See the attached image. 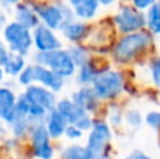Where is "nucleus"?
<instances>
[{
    "mask_svg": "<svg viewBox=\"0 0 160 159\" xmlns=\"http://www.w3.org/2000/svg\"><path fill=\"white\" fill-rule=\"evenodd\" d=\"M91 87L100 100H112L124 89V76L119 70L105 69L97 76Z\"/></svg>",
    "mask_w": 160,
    "mask_h": 159,
    "instance_id": "nucleus-5",
    "label": "nucleus"
},
{
    "mask_svg": "<svg viewBox=\"0 0 160 159\" xmlns=\"http://www.w3.org/2000/svg\"><path fill=\"white\" fill-rule=\"evenodd\" d=\"M112 138V131L108 123L104 120H94L93 128L88 131L86 146L94 158H98L104 152L110 151V141Z\"/></svg>",
    "mask_w": 160,
    "mask_h": 159,
    "instance_id": "nucleus-6",
    "label": "nucleus"
},
{
    "mask_svg": "<svg viewBox=\"0 0 160 159\" xmlns=\"http://www.w3.org/2000/svg\"><path fill=\"white\" fill-rule=\"evenodd\" d=\"M8 132V128H7V126L4 124V121L0 118V134L2 135H6Z\"/></svg>",
    "mask_w": 160,
    "mask_h": 159,
    "instance_id": "nucleus-38",
    "label": "nucleus"
},
{
    "mask_svg": "<svg viewBox=\"0 0 160 159\" xmlns=\"http://www.w3.org/2000/svg\"><path fill=\"white\" fill-rule=\"evenodd\" d=\"M125 159H152V158L148 156L145 152L139 151V149H135V151H132L129 155H127Z\"/></svg>",
    "mask_w": 160,
    "mask_h": 159,
    "instance_id": "nucleus-36",
    "label": "nucleus"
},
{
    "mask_svg": "<svg viewBox=\"0 0 160 159\" xmlns=\"http://www.w3.org/2000/svg\"><path fill=\"white\" fill-rule=\"evenodd\" d=\"M30 151H31V156L35 159H53L56 155V149L53 146V144L41 146V148L30 149Z\"/></svg>",
    "mask_w": 160,
    "mask_h": 159,
    "instance_id": "nucleus-25",
    "label": "nucleus"
},
{
    "mask_svg": "<svg viewBox=\"0 0 160 159\" xmlns=\"http://www.w3.org/2000/svg\"><path fill=\"white\" fill-rule=\"evenodd\" d=\"M8 55H10V51H8L7 45L4 44V41L3 39H0V64H4L6 61H7Z\"/></svg>",
    "mask_w": 160,
    "mask_h": 159,
    "instance_id": "nucleus-33",
    "label": "nucleus"
},
{
    "mask_svg": "<svg viewBox=\"0 0 160 159\" xmlns=\"http://www.w3.org/2000/svg\"><path fill=\"white\" fill-rule=\"evenodd\" d=\"M3 41L7 45L11 54H18L22 56H28L34 48L32 31L30 28L21 25L17 21H8L2 30Z\"/></svg>",
    "mask_w": 160,
    "mask_h": 159,
    "instance_id": "nucleus-4",
    "label": "nucleus"
},
{
    "mask_svg": "<svg viewBox=\"0 0 160 159\" xmlns=\"http://www.w3.org/2000/svg\"><path fill=\"white\" fill-rule=\"evenodd\" d=\"M35 124H32L28 118H17L10 127H8V132L11 134V137L16 138L17 141H24L28 140L31 130Z\"/></svg>",
    "mask_w": 160,
    "mask_h": 159,
    "instance_id": "nucleus-22",
    "label": "nucleus"
},
{
    "mask_svg": "<svg viewBox=\"0 0 160 159\" xmlns=\"http://www.w3.org/2000/svg\"><path fill=\"white\" fill-rule=\"evenodd\" d=\"M152 44V35L146 31L122 35L112 49V58L118 64H127L141 56Z\"/></svg>",
    "mask_w": 160,
    "mask_h": 159,
    "instance_id": "nucleus-2",
    "label": "nucleus"
},
{
    "mask_svg": "<svg viewBox=\"0 0 160 159\" xmlns=\"http://www.w3.org/2000/svg\"><path fill=\"white\" fill-rule=\"evenodd\" d=\"M114 24L124 35L138 33L146 25V16L133 6H122L114 16Z\"/></svg>",
    "mask_w": 160,
    "mask_h": 159,
    "instance_id": "nucleus-7",
    "label": "nucleus"
},
{
    "mask_svg": "<svg viewBox=\"0 0 160 159\" xmlns=\"http://www.w3.org/2000/svg\"><path fill=\"white\" fill-rule=\"evenodd\" d=\"M4 76H6L4 69H3V65L0 64V86H2V85L4 83Z\"/></svg>",
    "mask_w": 160,
    "mask_h": 159,
    "instance_id": "nucleus-40",
    "label": "nucleus"
},
{
    "mask_svg": "<svg viewBox=\"0 0 160 159\" xmlns=\"http://www.w3.org/2000/svg\"><path fill=\"white\" fill-rule=\"evenodd\" d=\"M66 41L70 44H82L91 33V25L87 21H82V20H73V21L68 23L62 27L59 31Z\"/></svg>",
    "mask_w": 160,
    "mask_h": 159,
    "instance_id": "nucleus-12",
    "label": "nucleus"
},
{
    "mask_svg": "<svg viewBox=\"0 0 160 159\" xmlns=\"http://www.w3.org/2000/svg\"><path fill=\"white\" fill-rule=\"evenodd\" d=\"M124 117H125V121L128 123V126L133 127V128H136V127H141L142 117H141V114H139L136 110H129V111H127Z\"/></svg>",
    "mask_w": 160,
    "mask_h": 159,
    "instance_id": "nucleus-27",
    "label": "nucleus"
},
{
    "mask_svg": "<svg viewBox=\"0 0 160 159\" xmlns=\"http://www.w3.org/2000/svg\"><path fill=\"white\" fill-rule=\"evenodd\" d=\"M122 121V113L119 111L118 109L114 110V111H111L110 114V123L112 124V126H119Z\"/></svg>",
    "mask_w": 160,
    "mask_h": 159,
    "instance_id": "nucleus-34",
    "label": "nucleus"
},
{
    "mask_svg": "<svg viewBox=\"0 0 160 159\" xmlns=\"http://www.w3.org/2000/svg\"><path fill=\"white\" fill-rule=\"evenodd\" d=\"M27 56L18 55V54H11L8 55L7 61L3 64V69H4V73L10 78H18L20 73L25 69L27 66Z\"/></svg>",
    "mask_w": 160,
    "mask_h": 159,
    "instance_id": "nucleus-20",
    "label": "nucleus"
},
{
    "mask_svg": "<svg viewBox=\"0 0 160 159\" xmlns=\"http://www.w3.org/2000/svg\"><path fill=\"white\" fill-rule=\"evenodd\" d=\"M21 2H24V0H0V7L3 10H10V8H14Z\"/></svg>",
    "mask_w": 160,
    "mask_h": 159,
    "instance_id": "nucleus-35",
    "label": "nucleus"
},
{
    "mask_svg": "<svg viewBox=\"0 0 160 159\" xmlns=\"http://www.w3.org/2000/svg\"><path fill=\"white\" fill-rule=\"evenodd\" d=\"M34 82H35L37 85H41V86L52 90L56 95L61 93L62 90H63L65 85H66V79L58 76L51 69H48V68L37 65V64H34Z\"/></svg>",
    "mask_w": 160,
    "mask_h": 159,
    "instance_id": "nucleus-10",
    "label": "nucleus"
},
{
    "mask_svg": "<svg viewBox=\"0 0 160 159\" xmlns=\"http://www.w3.org/2000/svg\"><path fill=\"white\" fill-rule=\"evenodd\" d=\"M150 72H152L153 83L160 89V56L155 58L150 64Z\"/></svg>",
    "mask_w": 160,
    "mask_h": 159,
    "instance_id": "nucleus-30",
    "label": "nucleus"
},
{
    "mask_svg": "<svg viewBox=\"0 0 160 159\" xmlns=\"http://www.w3.org/2000/svg\"><path fill=\"white\" fill-rule=\"evenodd\" d=\"M146 25L153 34L160 35V3H155L146 13Z\"/></svg>",
    "mask_w": 160,
    "mask_h": 159,
    "instance_id": "nucleus-24",
    "label": "nucleus"
},
{
    "mask_svg": "<svg viewBox=\"0 0 160 159\" xmlns=\"http://www.w3.org/2000/svg\"><path fill=\"white\" fill-rule=\"evenodd\" d=\"M70 99L73 100V103H76L80 109H83L90 115L97 113V110L100 109V104H101V100L97 97L91 86H80L76 92L72 93Z\"/></svg>",
    "mask_w": 160,
    "mask_h": 159,
    "instance_id": "nucleus-11",
    "label": "nucleus"
},
{
    "mask_svg": "<svg viewBox=\"0 0 160 159\" xmlns=\"http://www.w3.org/2000/svg\"><path fill=\"white\" fill-rule=\"evenodd\" d=\"M59 159H93L91 152L87 149L86 145L79 142H72L69 145L63 146L59 151Z\"/></svg>",
    "mask_w": 160,
    "mask_h": 159,
    "instance_id": "nucleus-21",
    "label": "nucleus"
},
{
    "mask_svg": "<svg viewBox=\"0 0 160 159\" xmlns=\"http://www.w3.org/2000/svg\"><path fill=\"white\" fill-rule=\"evenodd\" d=\"M100 2V6H104V7H110V6H112L114 3L117 2V0H98Z\"/></svg>",
    "mask_w": 160,
    "mask_h": 159,
    "instance_id": "nucleus-39",
    "label": "nucleus"
},
{
    "mask_svg": "<svg viewBox=\"0 0 160 159\" xmlns=\"http://www.w3.org/2000/svg\"><path fill=\"white\" fill-rule=\"evenodd\" d=\"M105 69H100L97 66L96 61L93 58L87 62L86 65L80 66L76 72V83H79L80 86H91L94 83V80L97 79V76L101 72H104Z\"/></svg>",
    "mask_w": 160,
    "mask_h": 159,
    "instance_id": "nucleus-18",
    "label": "nucleus"
},
{
    "mask_svg": "<svg viewBox=\"0 0 160 159\" xmlns=\"http://www.w3.org/2000/svg\"><path fill=\"white\" fill-rule=\"evenodd\" d=\"M32 64L48 68L63 79L72 78L78 72V68L73 64L66 48L51 51V52H35L32 56Z\"/></svg>",
    "mask_w": 160,
    "mask_h": 159,
    "instance_id": "nucleus-3",
    "label": "nucleus"
},
{
    "mask_svg": "<svg viewBox=\"0 0 160 159\" xmlns=\"http://www.w3.org/2000/svg\"><path fill=\"white\" fill-rule=\"evenodd\" d=\"M56 110L66 118V121L69 124H76L83 115L87 114L83 109H80L78 104L73 103V100L70 97L59 99L58 104H56Z\"/></svg>",
    "mask_w": 160,
    "mask_h": 159,
    "instance_id": "nucleus-17",
    "label": "nucleus"
},
{
    "mask_svg": "<svg viewBox=\"0 0 160 159\" xmlns=\"http://www.w3.org/2000/svg\"><path fill=\"white\" fill-rule=\"evenodd\" d=\"M32 41L35 52H51L63 48V42L58 33L44 24H39L32 31Z\"/></svg>",
    "mask_w": 160,
    "mask_h": 159,
    "instance_id": "nucleus-8",
    "label": "nucleus"
},
{
    "mask_svg": "<svg viewBox=\"0 0 160 159\" xmlns=\"http://www.w3.org/2000/svg\"><path fill=\"white\" fill-rule=\"evenodd\" d=\"M17 83H18L20 86H22L24 89L35 83V82H34V64H28L27 66H25V69L22 70V72L20 73V76L17 78Z\"/></svg>",
    "mask_w": 160,
    "mask_h": 159,
    "instance_id": "nucleus-26",
    "label": "nucleus"
},
{
    "mask_svg": "<svg viewBox=\"0 0 160 159\" xmlns=\"http://www.w3.org/2000/svg\"><path fill=\"white\" fill-rule=\"evenodd\" d=\"M93 124H94V118L91 117L90 114H86V115H83L76 124H73V126H76L79 130H82L83 132H86V131H90V130L93 128Z\"/></svg>",
    "mask_w": 160,
    "mask_h": 159,
    "instance_id": "nucleus-29",
    "label": "nucleus"
},
{
    "mask_svg": "<svg viewBox=\"0 0 160 159\" xmlns=\"http://www.w3.org/2000/svg\"><path fill=\"white\" fill-rule=\"evenodd\" d=\"M145 121L149 127L155 130H160V111H150L146 114Z\"/></svg>",
    "mask_w": 160,
    "mask_h": 159,
    "instance_id": "nucleus-31",
    "label": "nucleus"
},
{
    "mask_svg": "<svg viewBox=\"0 0 160 159\" xmlns=\"http://www.w3.org/2000/svg\"><path fill=\"white\" fill-rule=\"evenodd\" d=\"M8 23V20H7V13H6L4 10H3L2 7H0V31L3 30V28L6 27V24Z\"/></svg>",
    "mask_w": 160,
    "mask_h": 159,
    "instance_id": "nucleus-37",
    "label": "nucleus"
},
{
    "mask_svg": "<svg viewBox=\"0 0 160 159\" xmlns=\"http://www.w3.org/2000/svg\"><path fill=\"white\" fill-rule=\"evenodd\" d=\"M13 14H14V21H17L21 25H24V27L30 28L31 31H34L41 24V20H39L37 11L34 10L31 3L27 2V0L18 3V4L13 8Z\"/></svg>",
    "mask_w": 160,
    "mask_h": 159,
    "instance_id": "nucleus-13",
    "label": "nucleus"
},
{
    "mask_svg": "<svg viewBox=\"0 0 160 159\" xmlns=\"http://www.w3.org/2000/svg\"><path fill=\"white\" fill-rule=\"evenodd\" d=\"M22 96L27 99L28 101L37 104V106L42 107L47 111L56 109V104H58V96L56 93H53L52 90L47 89V87L41 86V85H31V86L25 87L22 90Z\"/></svg>",
    "mask_w": 160,
    "mask_h": 159,
    "instance_id": "nucleus-9",
    "label": "nucleus"
},
{
    "mask_svg": "<svg viewBox=\"0 0 160 159\" xmlns=\"http://www.w3.org/2000/svg\"><path fill=\"white\" fill-rule=\"evenodd\" d=\"M66 49H68L73 64L76 65L78 69L80 66H83V65H86L91 59L88 48L84 47V45H82V44H73V45H70L69 48H66Z\"/></svg>",
    "mask_w": 160,
    "mask_h": 159,
    "instance_id": "nucleus-23",
    "label": "nucleus"
},
{
    "mask_svg": "<svg viewBox=\"0 0 160 159\" xmlns=\"http://www.w3.org/2000/svg\"><path fill=\"white\" fill-rule=\"evenodd\" d=\"M34 10L37 11L41 24L47 25L53 31H61L68 23L76 20L72 7L62 0H55L53 3L47 2H30Z\"/></svg>",
    "mask_w": 160,
    "mask_h": 159,
    "instance_id": "nucleus-1",
    "label": "nucleus"
},
{
    "mask_svg": "<svg viewBox=\"0 0 160 159\" xmlns=\"http://www.w3.org/2000/svg\"><path fill=\"white\" fill-rule=\"evenodd\" d=\"M18 100V95L13 86L3 83L0 86V118L3 121L16 110V104Z\"/></svg>",
    "mask_w": 160,
    "mask_h": 159,
    "instance_id": "nucleus-16",
    "label": "nucleus"
},
{
    "mask_svg": "<svg viewBox=\"0 0 160 159\" xmlns=\"http://www.w3.org/2000/svg\"><path fill=\"white\" fill-rule=\"evenodd\" d=\"M44 124H45V127H47L48 132H49V137L52 138V141H58V140H61L62 137H65V131H66L68 126H69L66 118L56 109L47 113Z\"/></svg>",
    "mask_w": 160,
    "mask_h": 159,
    "instance_id": "nucleus-14",
    "label": "nucleus"
},
{
    "mask_svg": "<svg viewBox=\"0 0 160 159\" xmlns=\"http://www.w3.org/2000/svg\"><path fill=\"white\" fill-rule=\"evenodd\" d=\"M68 4L72 7L75 17L82 21H90L98 14V0H68Z\"/></svg>",
    "mask_w": 160,
    "mask_h": 159,
    "instance_id": "nucleus-15",
    "label": "nucleus"
},
{
    "mask_svg": "<svg viewBox=\"0 0 160 159\" xmlns=\"http://www.w3.org/2000/svg\"><path fill=\"white\" fill-rule=\"evenodd\" d=\"M83 134H84V132H83L82 130H79L76 126H73V124H69L66 131H65V137H66L69 141H72V142H76V141L82 140Z\"/></svg>",
    "mask_w": 160,
    "mask_h": 159,
    "instance_id": "nucleus-28",
    "label": "nucleus"
},
{
    "mask_svg": "<svg viewBox=\"0 0 160 159\" xmlns=\"http://www.w3.org/2000/svg\"><path fill=\"white\" fill-rule=\"evenodd\" d=\"M155 3H158V0H132V6L138 10H148Z\"/></svg>",
    "mask_w": 160,
    "mask_h": 159,
    "instance_id": "nucleus-32",
    "label": "nucleus"
},
{
    "mask_svg": "<svg viewBox=\"0 0 160 159\" xmlns=\"http://www.w3.org/2000/svg\"><path fill=\"white\" fill-rule=\"evenodd\" d=\"M27 141H28V144H30V149L41 148V146L52 144V138L49 137V132H48L44 123H38L32 127Z\"/></svg>",
    "mask_w": 160,
    "mask_h": 159,
    "instance_id": "nucleus-19",
    "label": "nucleus"
}]
</instances>
